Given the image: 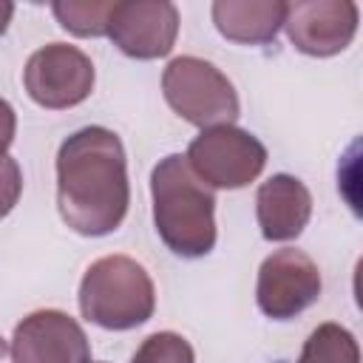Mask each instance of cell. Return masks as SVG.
Instances as JSON below:
<instances>
[{
    "label": "cell",
    "instance_id": "cell-1",
    "mask_svg": "<svg viewBox=\"0 0 363 363\" xmlns=\"http://www.w3.org/2000/svg\"><path fill=\"white\" fill-rule=\"evenodd\" d=\"M130 204L122 139L99 125L71 133L57 153V207L79 235L113 233Z\"/></svg>",
    "mask_w": 363,
    "mask_h": 363
},
{
    "label": "cell",
    "instance_id": "cell-2",
    "mask_svg": "<svg viewBox=\"0 0 363 363\" xmlns=\"http://www.w3.org/2000/svg\"><path fill=\"white\" fill-rule=\"evenodd\" d=\"M153 224L182 258H201L216 247V196L182 153L164 156L150 173Z\"/></svg>",
    "mask_w": 363,
    "mask_h": 363
},
{
    "label": "cell",
    "instance_id": "cell-3",
    "mask_svg": "<svg viewBox=\"0 0 363 363\" xmlns=\"http://www.w3.org/2000/svg\"><path fill=\"white\" fill-rule=\"evenodd\" d=\"M79 309L91 323L125 332L150 320L156 309V289L142 264L128 255H105L82 275Z\"/></svg>",
    "mask_w": 363,
    "mask_h": 363
},
{
    "label": "cell",
    "instance_id": "cell-4",
    "mask_svg": "<svg viewBox=\"0 0 363 363\" xmlns=\"http://www.w3.org/2000/svg\"><path fill=\"white\" fill-rule=\"evenodd\" d=\"M162 91L167 105L201 130L233 125L241 111L233 82L199 57H176L162 74Z\"/></svg>",
    "mask_w": 363,
    "mask_h": 363
},
{
    "label": "cell",
    "instance_id": "cell-5",
    "mask_svg": "<svg viewBox=\"0 0 363 363\" xmlns=\"http://www.w3.org/2000/svg\"><path fill=\"white\" fill-rule=\"evenodd\" d=\"M184 159L210 190H238L261 176L267 164V147L250 130L221 125L201 130L190 142Z\"/></svg>",
    "mask_w": 363,
    "mask_h": 363
},
{
    "label": "cell",
    "instance_id": "cell-6",
    "mask_svg": "<svg viewBox=\"0 0 363 363\" xmlns=\"http://www.w3.org/2000/svg\"><path fill=\"white\" fill-rule=\"evenodd\" d=\"M23 82L37 105L51 111L74 108L94 91V62L77 45L48 43L28 57Z\"/></svg>",
    "mask_w": 363,
    "mask_h": 363
},
{
    "label": "cell",
    "instance_id": "cell-7",
    "mask_svg": "<svg viewBox=\"0 0 363 363\" xmlns=\"http://www.w3.org/2000/svg\"><path fill=\"white\" fill-rule=\"evenodd\" d=\"M323 281L318 264L295 247L275 250L264 258L255 284L258 309L272 320H289L320 298Z\"/></svg>",
    "mask_w": 363,
    "mask_h": 363
},
{
    "label": "cell",
    "instance_id": "cell-8",
    "mask_svg": "<svg viewBox=\"0 0 363 363\" xmlns=\"http://www.w3.org/2000/svg\"><path fill=\"white\" fill-rule=\"evenodd\" d=\"M357 3L352 0H295L286 3L284 28L289 43L309 57H332L349 48L357 34Z\"/></svg>",
    "mask_w": 363,
    "mask_h": 363
},
{
    "label": "cell",
    "instance_id": "cell-9",
    "mask_svg": "<svg viewBox=\"0 0 363 363\" xmlns=\"http://www.w3.org/2000/svg\"><path fill=\"white\" fill-rule=\"evenodd\" d=\"M179 34V9L167 0H128L113 3L108 17V37L133 60H156L173 51Z\"/></svg>",
    "mask_w": 363,
    "mask_h": 363
},
{
    "label": "cell",
    "instance_id": "cell-10",
    "mask_svg": "<svg viewBox=\"0 0 363 363\" xmlns=\"http://www.w3.org/2000/svg\"><path fill=\"white\" fill-rule=\"evenodd\" d=\"M11 357L14 363H91V346L71 315L40 309L14 326Z\"/></svg>",
    "mask_w": 363,
    "mask_h": 363
},
{
    "label": "cell",
    "instance_id": "cell-11",
    "mask_svg": "<svg viewBox=\"0 0 363 363\" xmlns=\"http://www.w3.org/2000/svg\"><path fill=\"white\" fill-rule=\"evenodd\" d=\"M255 216L267 241H292L309 224L312 193L301 179L289 173H275L258 187Z\"/></svg>",
    "mask_w": 363,
    "mask_h": 363
},
{
    "label": "cell",
    "instance_id": "cell-12",
    "mask_svg": "<svg viewBox=\"0 0 363 363\" xmlns=\"http://www.w3.org/2000/svg\"><path fill=\"white\" fill-rule=\"evenodd\" d=\"M284 0H216L213 23L221 37L241 45L272 43L284 26Z\"/></svg>",
    "mask_w": 363,
    "mask_h": 363
},
{
    "label": "cell",
    "instance_id": "cell-13",
    "mask_svg": "<svg viewBox=\"0 0 363 363\" xmlns=\"http://www.w3.org/2000/svg\"><path fill=\"white\" fill-rule=\"evenodd\" d=\"M295 363H360V346L340 323H320L306 337Z\"/></svg>",
    "mask_w": 363,
    "mask_h": 363
},
{
    "label": "cell",
    "instance_id": "cell-14",
    "mask_svg": "<svg viewBox=\"0 0 363 363\" xmlns=\"http://www.w3.org/2000/svg\"><path fill=\"white\" fill-rule=\"evenodd\" d=\"M51 11L65 31L77 37H102L108 34L113 0H57Z\"/></svg>",
    "mask_w": 363,
    "mask_h": 363
},
{
    "label": "cell",
    "instance_id": "cell-15",
    "mask_svg": "<svg viewBox=\"0 0 363 363\" xmlns=\"http://www.w3.org/2000/svg\"><path fill=\"white\" fill-rule=\"evenodd\" d=\"M130 363H196L193 346L176 332H156L142 340Z\"/></svg>",
    "mask_w": 363,
    "mask_h": 363
},
{
    "label": "cell",
    "instance_id": "cell-16",
    "mask_svg": "<svg viewBox=\"0 0 363 363\" xmlns=\"http://www.w3.org/2000/svg\"><path fill=\"white\" fill-rule=\"evenodd\" d=\"M20 193H23V173H20V164H17L9 153H3V156H0V218L14 210Z\"/></svg>",
    "mask_w": 363,
    "mask_h": 363
},
{
    "label": "cell",
    "instance_id": "cell-17",
    "mask_svg": "<svg viewBox=\"0 0 363 363\" xmlns=\"http://www.w3.org/2000/svg\"><path fill=\"white\" fill-rule=\"evenodd\" d=\"M14 130H17V116L14 108L0 96V156L9 150V145L14 142Z\"/></svg>",
    "mask_w": 363,
    "mask_h": 363
},
{
    "label": "cell",
    "instance_id": "cell-18",
    "mask_svg": "<svg viewBox=\"0 0 363 363\" xmlns=\"http://www.w3.org/2000/svg\"><path fill=\"white\" fill-rule=\"evenodd\" d=\"M11 17H14V3H6V0H0V34L9 28Z\"/></svg>",
    "mask_w": 363,
    "mask_h": 363
},
{
    "label": "cell",
    "instance_id": "cell-19",
    "mask_svg": "<svg viewBox=\"0 0 363 363\" xmlns=\"http://www.w3.org/2000/svg\"><path fill=\"white\" fill-rule=\"evenodd\" d=\"M0 363H14V360H11V349H9V343L3 340V335H0Z\"/></svg>",
    "mask_w": 363,
    "mask_h": 363
}]
</instances>
